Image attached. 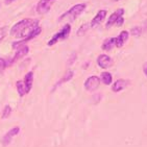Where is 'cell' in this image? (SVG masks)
I'll return each instance as SVG.
<instances>
[{
  "mask_svg": "<svg viewBox=\"0 0 147 147\" xmlns=\"http://www.w3.org/2000/svg\"><path fill=\"white\" fill-rule=\"evenodd\" d=\"M144 29H145V30H147V20L145 21V23H144Z\"/></svg>",
  "mask_w": 147,
  "mask_h": 147,
  "instance_id": "cell-27",
  "label": "cell"
},
{
  "mask_svg": "<svg viewBox=\"0 0 147 147\" xmlns=\"http://www.w3.org/2000/svg\"><path fill=\"white\" fill-rule=\"evenodd\" d=\"M100 78L96 75H92V76H89L88 78L85 80V84H84V87L87 91L89 92H93V91H96L100 86Z\"/></svg>",
  "mask_w": 147,
  "mask_h": 147,
  "instance_id": "cell-5",
  "label": "cell"
},
{
  "mask_svg": "<svg viewBox=\"0 0 147 147\" xmlns=\"http://www.w3.org/2000/svg\"><path fill=\"white\" fill-rule=\"evenodd\" d=\"M39 26V21L36 19H26L20 20L19 22L11 26L9 34L11 37H15L17 39H26L29 34Z\"/></svg>",
  "mask_w": 147,
  "mask_h": 147,
  "instance_id": "cell-1",
  "label": "cell"
},
{
  "mask_svg": "<svg viewBox=\"0 0 147 147\" xmlns=\"http://www.w3.org/2000/svg\"><path fill=\"white\" fill-rule=\"evenodd\" d=\"M7 34H9V27L6 25L1 26L0 27V42H2L4 38L7 36Z\"/></svg>",
  "mask_w": 147,
  "mask_h": 147,
  "instance_id": "cell-21",
  "label": "cell"
},
{
  "mask_svg": "<svg viewBox=\"0 0 147 147\" xmlns=\"http://www.w3.org/2000/svg\"><path fill=\"white\" fill-rule=\"evenodd\" d=\"M142 69H143V73H144V75L147 77V62H145L144 64H143Z\"/></svg>",
  "mask_w": 147,
  "mask_h": 147,
  "instance_id": "cell-25",
  "label": "cell"
},
{
  "mask_svg": "<svg viewBox=\"0 0 147 147\" xmlns=\"http://www.w3.org/2000/svg\"><path fill=\"white\" fill-rule=\"evenodd\" d=\"M128 85H129V80L128 79L119 78L112 85V91H113L114 93H119V92L124 90Z\"/></svg>",
  "mask_w": 147,
  "mask_h": 147,
  "instance_id": "cell-10",
  "label": "cell"
},
{
  "mask_svg": "<svg viewBox=\"0 0 147 147\" xmlns=\"http://www.w3.org/2000/svg\"><path fill=\"white\" fill-rule=\"evenodd\" d=\"M96 63L98 67H100L101 69H109L111 68L114 64V61L113 59L111 57H109L108 54H99L98 57H97V59H96Z\"/></svg>",
  "mask_w": 147,
  "mask_h": 147,
  "instance_id": "cell-6",
  "label": "cell"
},
{
  "mask_svg": "<svg viewBox=\"0 0 147 147\" xmlns=\"http://www.w3.org/2000/svg\"><path fill=\"white\" fill-rule=\"evenodd\" d=\"M14 1H16V0H4V3H5V4H11V3H13Z\"/></svg>",
  "mask_w": 147,
  "mask_h": 147,
  "instance_id": "cell-26",
  "label": "cell"
},
{
  "mask_svg": "<svg viewBox=\"0 0 147 147\" xmlns=\"http://www.w3.org/2000/svg\"><path fill=\"white\" fill-rule=\"evenodd\" d=\"M76 61V53H72V55L70 57V59H69V62H68V65H72L74 62Z\"/></svg>",
  "mask_w": 147,
  "mask_h": 147,
  "instance_id": "cell-23",
  "label": "cell"
},
{
  "mask_svg": "<svg viewBox=\"0 0 147 147\" xmlns=\"http://www.w3.org/2000/svg\"><path fill=\"white\" fill-rule=\"evenodd\" d=\"M107 15H108V11H105V9H100V11H97V14L95 15V17H94L93 19H92V21L90 22L91 28L96 27L97 25H99V24H100V23L105 19Z\"/></svg>",
  "mask_w": 147,
  "mask_h": 147,
  "instance_id": "cell-9",
  "label": "cell"
},
{
  "mask_svg": "<svg viewBox=\"0 0 147 147\" xmlns=\"http://www.w3.org/2000/svg\"><path fill=\"white\" fill-rule=\"evenodd\" d=\"M28 52H29V47H28V46H27V45L21 46L20 48H18L17 52L15 53L14 57H13V59H11V63L17 62V61H19L20 59H22V57H26V55L28 54Z\"/></svg>",
  "mask_w": 147,
  "mask_h": 147,
  "instance_id": "cell-12",
  "label": "cell"
},
{
  "mask_svg": "<svg viewBox=\"0 0 147 147\" xmlns=\"http://www.w3.org/2000/svg\"><path fill=\"white\" fill-rule=\"evenodd\" d=\"M123 23H124V17H121L120 19L117 21V23L115 24V26H117V27H120V26L123 25Z\"/></svg>",
  "mask_w": 147,
  "mask_h": 147,
  "instance_id": "cell-24",
  "label": "cell"
},
{
  "mask_svg": "<svg viewBox=\"0 0 147 147\" xmlns=\"http://www.w3.org/2000/svg\"><path fill=\"white\" fill-rule=\"evenodd\" d=\"M0 7H1V3H0Z\"/></svg>",
  "mask_w": 147,
  "mask_h": 147,
  "instance_id": "cell-29",
  "label": "cell"
},
{
  "mask_svg": "<svg viewBox=\"0 0 147 147\" xmlns=\"http://www.w3.org/2000/svg\"><path fill=\"white\" fill-rule=\"evenodd\" d=\"M19 134H20L19 126H15V127L11 128V129L2 137V140H1L2 145L3 146H9V145L11 143V141H13V139H14L16 136H18Z\"/></svg>",
  "mask_w": 147,
  "mask_h": 147,
  "instance_id": "cell-7",
  "label": "cell"
},
{
  "mask_svg": "<svg viewBox=\"0 0 147 147\" xmlns=\"http://www.w3.org/2000/svg\"><path fill=\"white\" fill-rule=\"evenodd\" d=\"M6 67H7V64H6L5 59H2V57H0V72H2Z\"/></svg>",
  "mask_w": 147,
  "mask_h": 147,
  "instance_id": "cell-22",
  "label": "cell"
},
{
  "mask_svg": "<svg viewBox=\"0 0 147 147\" xmlns=\"http://www.w3.org/2000/svg\"><path fill=\"white\" fill-rule=\"evenodd\" d=\"M11 112H13V110H11V105H4V108H3V110H2V113H1V119H7L11 115Z\"/></svg>",
  "mask_w": 147,
  "mask_h": 147,
  "instance_id": "cell-18",
  "label": "cell"
},
{
  "mask_svg": "<svg viewBox=\"0 0 147 147\" xmlns=\"http://www.w3.org/2000/svg\"><path fill=\"white\" fill-rule=\"evenodd\" d=\"M57 0H39L36 6V11L39 15L47 14Z\"/></svg>",
  "mask_w": 147,
  "mask_h": 147,
  "instance_id": "cell-4",
  "label": "cell"
},
{
  "mask_svg": "<svg viewBox=\"0 0 147 147\" xmlns=\"http://www.w3.org/2000/svg\"><path fill=\"white\" fill-rule=\"evenodd\" d=\"M114 1H116V2H117V1H120V0H114Z\"/></svg>",
  "mask_w": 147,
  "mask_h": 147,
  "instance_id": "cell-28",
  "label": "cell"
},
{
  "mask_svg": "<svg viewBox=\"0 0 147 147\" xmlns=\"http://www.w3.org/2000/svg\"><path fill=\"white\" fill-rule=\"evenodd\" d=\"M143 30H144V29L142 28V27H140V26H135L134 28L130 29V34H131L133 37H139V36L142 34Z\"/></svg>",
  "mask_w": 147,
  "mask_h": 147,
  "instance_id": "cell-20",
  "label": "cell"
},
{
  "mask_svg": "<svg viewBox=\"0 0 147 147\" xmlns=\"http://www.w3.org/2000/svg\"><path fill=\"white\" fill-rule=\"evenodd\" d=\"M123 15H124V9H116L115 11H113V13L110 15V17H109L108 21H107L105 27H107V28H110V27L114 26L117 23V21L120 19V18L123 17Z\"/></svg>",
  "mask_w": 147,
  "mask_h": 147,
  "instance_id": "cell-8",
  "label": "cell"
},
{
  "mask_svg": "<svg viewBox=\"0 0 147 147\" xmlns=\"http://www.w3.org/2000/svg\"><path fill=\"white\" fill-rule=\"evenodd\" d=\"M86 9H87V4H86V3H77L75 5L71 6L66 13H64V14L59 18V20L62 21V20L65 19V18H69V19H71V20H75L76 18H78L79 16H80L82 13H84V11H86Z\"/></svg>",
  "mask_w": 147,
  "mask_h": 147,
  "instance_id": "cell-2",
  "label": "cell"
},
{
  "mask_svg": "<svg viewBox=\"0 0 147 147\" xmlns=\"http://www.w3.org/2000/svg\"><path fill=\"white\" fill-rule=\"evenodd\" d=\"M70 34H71V25L68 24V23H66L65 25L61 28V30L57 31V34H54L53 36H52V38L47 42V45L51 47V46L55 45L57 42H59V41L67 40L69 36H70Z\"/></svg>",
  "mask_w": 147,
  "mask_h": 147,
  "instance_id": "cell-3",
  "label": "cell"
},
{
  "mask_svg": "<svg viewBox=\"0 0 147 147\" xmlns=\"http://www.w3.org/2000/svg\"><path fill=\"white\" fill-rule=\"evenodd\" d=\"M115 47V38H108L103 41L101 45V49L105 51H110Z\"/></svg>",
  "mask_w": 147,
  "mask_h": 147,
  "instance_id": "cell-16",
  "label": "cell"
},
{
  "mask_svg": "<svg viewBox=\"0 0 147 147\" xmlns=\"http://www.w3.org/2000/svg\"><path fill=\"white\" fill-rule=\"evenodd\" d=\"M128 38H129V32L127 30H122L117 38H115V47L117 48H121L125 43L127 42Z\"/></svg>",
  "mask_w": 147,
  "mask_h": 147,
  "instance_id": "cell-11",
  "label": "cell"
},
{
  "mask_svg": "<svg viewBox=\"0 0 147 147\" xmlns=\"http://www.w3.org/2000/svg\"><path fill=\"white\" fill-rule=\"evenodd\" d=\"M89 27H90V24H88V23H84V24L80 25V27L77 29L76 34L78 36V37H82V36L87 32V30H88Z\"/></svg>",
  "mask_w": 147,
  "mask_h": 147,
  "instance_id": "cell-19",
  "label": "cell"
},
{
  "mask_svg": "<svg viewBox=\"0 0 147 147\" xmlns=\"http://www.w3.org/2000/svg\"><path fill=\"white\" fill-rule=\"evenodd\" d=\"M16 88H17V92H18V94H19L20 97H23L24 95L27 94L25 85H24L23 80H18V82H16Z\"/></svg>",
  "mask_w": 147,
  "mask_h": 147,
  "instance_id": "cell-17",
  "label": "cell"
},
{
  "mask_svg": "<svg viewBox=\"0 0 147 147\" xmlns=\"http://www.w3.org/2000/svg\"><path fill=\"white\" fill-rule=\"evenodd\" d=\"M23 82L25 85L26 92L28 94L32 89V84H34V72L32 71H29L25 74V76L23 78Z\"/></svg>",
  "mask_w": 147,
  "mask_h": 147,
  "instance_id": "cell-13",
  "label": "cell"
},
{
  "mask_svg": "<svg viewBox=\"0 0 147 147\" xmlns=\"http://www.w3.org/2000/svg\"><path fill=\"white\" fill-rule=\"evenodd\" d=\"M73 76H74V71L73 70H68L65 74H64V75H63L62 78L59 79V82H57V84H55L53 90L55 88H57V87H59V86H62L63 84H65V82H69V80H71V79L73 78Z\"/></svg>",
  "mask_w": 147,
  "mask_h": 147,
  "instance_id": "cell-14",
  "label": "cell"
},
{
  "mask_svg": "<svg viewBox=\"0 0 147 147\" xmlns=\"http://www.w3.org/2000/svg\"><path fill=\"white\" fill-rule=\"evenodd\" d=\"M99 78H100V82L105 86H110V85H112V82H113V75H112L110 72H108V71L101 72Z\"/></svg>",
  "mask_w": 147,
  "mask_h": 147,
  "instance_id": "cell-15",
  "label": "cell"
}]
</instances>
